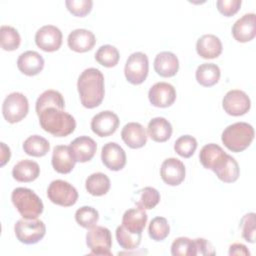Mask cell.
<instances>
[{"instance_id": "29", "label": "cell", "mask_w": 256, "mask_h": 256, "mask_svg": "<svg viewBox=\"0 0 256 256\" xmlns=\"http://www.w3.org/2000/svg\"><path fill=\"white\" fill-rule=\"evenodd\" d=\"M160 201V193L153 187H144L138 190L133 197L134 204L141 209H153Z\"/></svg>"}, {"instance_id": "30", "label": "cell", "mask_w": 256, "mask_h": 256, "mask_svg": "<svg viewBox=\"0 0 256 256\" xmlns=\"http://www.w3.org/2000/svg\"><path fill=\"white\" fill-rule=\"evenodd\" d=\"M23 150L30 156L42 157L49 152L50 144L44 137L40 135H32L24 141Z\"/></svg>"}, {"instance_id": "8", "label": "cell", "mask_w": 256, "mask_h": 256, "mask_svg": "<svg viewBox=\"0 0 256 256\" xmlns=\"http://www.w3.org/2000/svg\"><path fill=\"white\" fill-rule=\"evenodd\" d=\"M86 244L94 255H112V236L108 228L93 226L86 234Z\"/></svg>"}, {"instance_id": "43", "label": "cell", "mask_w": 256, "mask_h": 256, "mask_svg": "<svg viewBox=\"0 0 256 256\" xmlns=\"http://www.w3.org/2000/svg\"><path fill=\"white\" fill-rule=\"evenodd\" d=\"M241 4V0H218L216 2L218 11L227 17L236 14L240 9Z\"/></svg>"}, {"instance_id": "39", "label": "cell", "mask_w": 256, "mask_h": 256, "mask_svg": "<svg viewBox=\"0 0 256 256\" xmlns=\"http://www.w3.org/2000/svg\"><path fill=\"white\" fill-rule=\"evenodd\" d=\"M197 148V140L191 135L180 136L174 143L175 152L184 158L191 157Z\"/></svg>"}, {"instance_id": "2", "label": "cell", "mask_w": 256, "mask_h": 256, "mask_svg": "<svg viewBox=\"0 0 256 256\" xmlns=\"http://www.w3.org/2000/svg\"><path fill=\"white\" fill-rule=\"evenodd\" d=\"M42 129L55 137H65L76 128L74 117L58 107H48L37 114Z\"/></svg>"}, {"instance_id": "14", "label": "cell", "mask_w": 256, "mask_h": 256, "mask_svg": "<svg viewBox=\"0 0 256 256\" xmlns=\"http://www.w3.org/2000/svg\"><path fill=\"white\" fill-rule=\"evenodd\" d=\"M101 160L109 170L119 171L126 164V153L116 142H108L102 147Z\"/></svg>"}, {"instance_id": "40", "label": "cell", "mask_w": 256, "mask_h": 256, "mask_svg": "<svg viewBox=\"0 0 256 256\" xmlns=\"http://www.w3.org/2000/svg\"><path fill=\"white\" fill-rule=\"evenodd\" d=\"M171 254L173 256H195L194 239L187 237L176 238L171 245Z\"/></svg>"}, {"instance_id": "32", "label": "cell", "mask_w": 256, "mask_h": 256, "mask_svg": "<svg viewBox=\"0 0 256 256\" xmlns=\"http://www.w3.org/2000/svg\"><path fill=\"white\" fill-rule=\"evenodd\" d=\"M21 43L18 31L11 26L2 25L0 27V45L5 51L16 50Z\"/></svg>"}, {"instance_id": "12", "label": "cell", "mask_w": 256, "mask_h": 256, "mask_svg": "<svg viewBox=\"0 0 256 256\" xmlns=\"http://www.w3.org/2000/svg\"><path fill=\"white\" fill-rule=\"evenodd\" d=\"M148 98L153 106L166 108L175 102L176 90L170 83L157 82L149 89Z\"/></svg>"}, {"instance_id": "11", "label": "cell", "mask_w": 256, "mask_h": 256, "mask_svg": "<svg viewBox=\"0 0 256 256\" xmlns=\"http://www.w3.org/2000/svg\"><path fill=\"white\" fill-rule=\"evenodd\" d=\"M62 32L54 25H44L35 34L36 45L46 52L57 51L62 45Z\"/></svg>"}, {"instance_id": "26", "label": "cell", "mask_w": 256, "mask_h": 256, "mask_svg": "<svg viewBox=\"0 0 256 256\" xmlns=\"http://www.w3.org/2000/svg\"><path fill=\"white\" fill-rule=\"evenodd\" d=\"M147 132L153 141L165 142L172 135V125L164 117H155L149 121Z\"/></svg>"}, {"instance_id": "23", "label": "cell", "mask_w": 256, "mask_h": 256, "mask_svg": "<svg viewBox=\"0 0 256 256\" xmlns=\"http://www.w3.org/2000/svg\"><path fill=\"white\" fill-rule=\"evenodd\" d=\"M222 42L213 34H205L196 42V51L204 59L217 58L222 53Z\"/></svg>"}, {"instance_id": "4", "label": "cell", "mask_w": 256, "mask_h": 256, "mask_svg": "<svg viewBox=\"0 0 256 256\" xmlns=\"http://www.w3.org/2000/svg\"><path fill=\"white\" fill-rule=\"evenodd\" d=\"M11 200L20 215L26 219H35L43 212V202L31 189L17 187L12 191Z\"/></svg>"}, {"instance_id": "45", "label": "cell", "mask_w": 256, "mask_h": 256, "mask_svg": "<svg viewBox=\"0 0 256 256\" xmlns=\"http://www.w3.org/2000/svg\"><path fill=\"white\" fill-rule=\"evenodd\" d=\"M229 255H242V256H249L250 252L247 247L241 243H234L229 247Z\"/></svg>"}, {"instance_id": "44", "label": "cell", "mask_w": 256, "mask_h": 256, "mask_svg": "<svg viewBox=\"0 0 256 256\" xmlns=\"http://www.w3.org/2000/svg\"><path fill=\"white\" fill-rule=\"evenodd\" d=\"M195 245V255H213L215 254V250L210 242H208L204 238H196L194 239Z\"/></svg>"}, {"instance_id": "46", "label": "cell", "mask_w": 256, "mask_h": 256, "mask_svg": "<svg viewBox=\"0 0 256 256\" xmlns=\"http://www.w3.org/2000/svg\"><path fill=\"white\" fill-rule=\"evenodd\" d=\"M1 146V161H0V166H4L10 159L11 156V152H10V148L3 142L0 143Z\"/></svg>"}, {"instance_id": "3", "label": "cell", "mask_w": 256, "mask_h": 256, "mask_svg": "<svg viewBox=\"0 0 256 256\" xmlns=\"http://www.w3.org/2000/svg\"><path fill=\"white\" fill-rule=\"evenodd\" d=\"M254 128L246 122H236L227 126L221 135L226 148L232 152H242L250 146L254 139Z\"/></svg>"}, {"instance_id": "41", "label": "cell", "mask_w": 256, "mask_h": 256, "mask_svg": "<svg viewBox=\"0 0 256 256\" xmlns=\"http://www.w3.org/2000/svg\"><path fill=\"white\" fill-rule=\"evenodd\" d=\"M255 213L245 214L240 221V228L242 230V237L250 243L255 242Z\"/></svg>"}, {"instance_id": "36", "label": "cell", "mask_w": 256, "mask_h": 256, "mask_svg": "<svg viewBox=\"0 0 256 256\" xmlns=\"http://www.w3.org/2000/svg\"><path fill=\"white\" fill-rule=\"evenodd\" d=\"M216 176L225 183L235 182L240 174V169L237 161L231 156L228 155L227 160L223 164V166L215 172Z\"/></svg>"}, {"instance_id": "24", "label": "cell", "mask_w": 256, "mask_h": 256, "mask_svg": "<svg viewBox=\"0 0 256 256\" xmlns=\"http://www.w3.org/2000/svg\"><path fill=\"white\" fill-rule=\"evenodd\" d=\"M147 213L139 207L131 208L124 212L122 217V225L131 233H142L147 223Z\"/></svg>"}, {"instance_id": "27", "label": "cell", "mask_w": 256, "mask_h": 256, "mask_svg": "<svg viewBox=\"0 0 256 256\" xmlns=\"http://www.w3.org/2000/svg\"><path fill=\"white\" fill-rule=\"evenodd\" d=\"M220 68L214 63H203L198 66L195 77L197 82L204 87L215 85L220 79Z\"/></svg>"}, {"instance_id": "1", "label": "cell", "mask_w": 256, "mask_h": 256, "mask_svg": "<svg viewBox=\"0 0 256 256\" xmlns=\"http://www.w3.org/2000/svg\"><path fill=\"white\" fill-rule=\"evenodd\" d=\"M80 101L85 108L92 109L99 106L104 98V76L99 69H85L77 81Z\"/></svg>"}, {"instance_id": "22", "label": "cell", "mask_w": 256, "mask_h": 256, "mask_svg": "<svg viewBox=\"0 0 256 256\" xmlns=\"http://www.w3.org/2000/svg\"><path fill=\"white\" fill-rule=\"evenodd\" d=\"M154 69L161 77H172L178 72L179 60L172 52H160L154 59Z\"/></svg>"}, {"instance_id": "6", "label": "cell", "mask_w": 256, "mask_h": 256, "mask_svg": "<svg viewBox=\"0 0 256 256\" xmlns=\"http://www.w3.org/2000/svg\"><path fill=\"white\" fill-rule=\"evenodd\" d=\"M29 103L26 96L20 92H12L6 96L2 104V114L9 123H16L26 117Z\"/></svg>"}, {"instance_id": "7", "label": "cell", "mask_w": 256, "mask_h": 256, "mask_svg": "<svg viewBox=\"0 0 256 256\" xmlns=\"http://www.w3.org/2000/svg\"><path fill=\"white\" fill-rule=\"evenodd\" d=\"M47 196L52 203L63 207H69L77 202L78 192L69 182L58 179L53 180L49 184Z\"/></svg>"}, {"instance_id": "17", "label": "cell", "mask_w": 256, "mask_h": 256, "mask_svg": "<svg viewBox=\"0 0 256 256\" xmlns=\"http://www.w3.org/2000/svg\"><path fill=\"white\" fill-rule=\"evenodd\" d=\"M70 149L76 162H88L90 161L97 150L96 142L89 136H80L75 138L70 143Z\"/></svg>"}, {"instance_id": "28", "label": "cell", "mask_w": 256, "mask_h": 256, "mask_svg": "<svg viewBox=\"0 0 256 256\" xmlns=\"http://www.w3.org/2000/svg\"><path fill=\"white\" fill-rule=\"evenodd\" d=\"M85 187L91 195L102 196L105 195L110 189V179L104 173H93L87 177Z\"/></svg>"}, {"instance_id": "38", "label": "cell", "mask_w": 256, "mask_h": 256, "mask_svg": "<svg viewBox=\"0 0 256 256\" xmlns=\"http://www.w3.org/2000/svg\"><path fill=\"white\" fill-rule=\"evenodd\" d=\"M169 232L170 227L166 218L157 216L151 220L148 227V233L150 238L154 241L164 240L169 235Z\"/></svg>"}, {"instance_id": "5", "label": "cell", "mask_w": 256, "mask_h": 256, "mask_svg": "<svg viewBox=\"0 0 256 256\" xmlns=\"http://www.w3.org/2000/svg\"><path fill=\"white\" fill-rule=\"evenodd\" d=\"M16 238L24 244L38 243L46 233V226L42 220L35 219H20L14 226Z\"/></svg>"}, {"instance_id": "16", "label": "cell", "mask_w": 256, "mask_h": 256, "mask_svg": "<svg viewBox=\"0 0 256 256\" xmlns=\"http://www.w3.org/2000/svg\"><path fill=\"white\" fill-rule=\"evenodd\" d=\"M254 13H247L239 18L232 26V35L238 42L251 41L256 35V21Z\"/></svg>"}, {"instance_id": "33", "label": "cell", "mask_w": 256, "mask_h": 256, "mask_svg": "<svg viewBox=\"0 0 256 256\" xmlns=\"http://www.w3.org/2000/svg\"><path fill=\"white\" fill-rule=\"evenodd\" d=\"M225 153V151L217 144L209 143L202 147L199 153L201 164L206 169H212L215 162Z\"/></svg>"}, {"instance_id": "18", "label": "cell", "mask_w": 256, "mask_h": 256, "mask_svg": "<svg viewBox=\"0 0 256 256\" xmlns=\"http://www.w3.org/2000/svg\"><path fill=\"white\" fill-rule=\"evenodd\" d=\"M52 166L55 171L61 174L70 173L76 163L74 156L71 152L70 146L57 145L54 147L51 159Z\"/></svg>"}, {"instance_id": "25", "label": "cell", "mask_w": 256, "mask_h": 256, "mask_svg": "<svg viewBox=\"0 0 256 256\" xmlns=\"http://www.w3.org/2000/svg\"><path fill=\"white\" fill-rule=\"evenodd\" d=\"M40 174V167L37 162L24 159L14 165L12 176L18 182H32Z\"/></svg>"}, {"instance_id": "20", "label": "cell", "mask_w": 256, "mask_h": 256, "mask_svg": "<svg viewBox=\"0 0 256 256\" xmlns=\"http://www.w3.org/2000/svg\"><path fill=\"white\" fill-rule=\"evenodd\" d=\"M67 43L71 50L78 53H84L94 47L96 39L90 30L75 29L69 33Z\"/></svg>"}, {"instance_id": "21", "label": "cell", "mask_w": 256, "mask_h": 256, "mask_svg": "<svg viewBox=\"0 0 256 256\" xmlns=\"http://www.w3.org/2000/svg\"><path fill=\"white\" fill-rule=\"evenodd\" d=\"M17 67L23 74L27 76H34L42 71L44 67V59L36 51H25L19 55Z\"/></svg>"}, {"instance_id": "10", "label": "cell", "mask_w": 256, "mask_h": 256, "mask_svg": "<svg viewBox=\"0 0 256 256\" xmlns=\"http://www.w3.org/2000/svg\"><path fill=\"white\" fill-rule=\"evenodd\" d=\"M222 107L229 115L241 116L250 110L251 101L244 91L234 89L225 94L222 100Z\"/></svg>"}, {"instance_id": "35", "label": "cell", "mask_w": 256, "mask_h": 256, "mask_svg": "<svg viewBox=\"0 0 256 256\" xmlns=\"http://www.w3.org/2000/svg\"><path fill=\"white\" fill-rule=\"evenodd\" d=\"M142 233H131L123 225H120L116 229V239L118 244L125 250H134L141 243Z\"/></svg>"}, {"instance_id": "31", "label": "cell", "mask_w": 256, "mask_h": 256, "mask_svg": "<svg viewBox=\"0 0 256 256\" xmlns=\"http://www.w3.org/2000/svg\"><path fill=\"white\" fill-rule=\"evenodd\" d=\"M48 107H58L61 109L65 108V101L62 94L56 90H46L37 99L35 109L36 113H40L42 110Z\"/></svg>"}, {"instance_id": "9", "label": "cell", "mask_w": 256, "mask_h": 256, "mask_svg": "<svg viewBox=\"0 0 256 256\" xmlns=\"http://www.w3.org/2000/svg\"><path fill=\"white\" fill-rule=\"evenodd\" d=\"M148 57L142 52L132 53L128 57L124 67V73L127 81L134 85L141 84L145 81L148 75Z\"/></svg>"}, {"instance_id": "13", "label": "cell", "mask_w": 256, "mask_h": 256, "mask_svg": "<svg viewBox=\"0 0 256 256\" xmlns=\"http://www.w3.org/2000/svg\"><path fill=\"white\" fill-rule=\"evenodd\" d=\"M119 126V118L112 111L105 110L96 114L91 120V129L99 137H107L115 133Z\"/></svg>"}, {"instance_id": "19", "label": "cell", "mask_w": 256, "mask_h": 256, "mask_svg": "<svg viewBox=\"0 0 256 256\" xmlns=\"http://www.w3.org/2000/svg\"><path fill=\"white\" fill-rule=\"evenodd\" d=\"M121 137L124 143L133 149L143 147L147 142V133L145 128L138 122L127 123L121 131Z\"/></svg>"}, {"instance_id": "34", "label": "cell", "mask_w": 256, "mask_h": 256, "mask_svg": "<svg viewBox=\"0 0 256 256\" xmlns=\"http://www.w3.org/2000/svg\"><path fill=\"white\" fill-rule=\"evenodd\" d=\"M120 55L116 47L112 45H102L95 53L96 61L104 67H114L118 64Z\"/></svg>"}, {"instance_id": "37", "label": "cell", "mask_w": 256, "mask_h": 256, "mask_svg": "<svg viewBox=\"0 0 256 256\" xmlns=\"http://www.w3.org/2000/svg\"><path fill=\"white\" fill-rule=\"evenodd\" d=\"M75 220L80 226L89 229L95 226L98 222L99 213L95 208L91 206H83L76 210Z\"/></svg>"}, {"instance_id": "15", "label": "cell", "mask_w": 256, "mask_h": 256, "mask_svg": "<svg viewBox=\"0 0 256 256\" xmlns=\"http://www.w3.org/2000/svg\"><path fill=\"white\" fill-rule=\"evenodd\" d=\"M160 175L167 185L177 186L185 179V166L177 158H167L161 164Z\"/></svg>"}, {"instance_id": "42", "label": "cell", "mask_w": 256, "mask_h": 256, "mask_svg": "<svg viewBox=\"0 0 256 256\" xmlns=\"http://www.w3.org/2000/svg\"><path fill=\"white\" fill-rule=\"evenodd\" d=\"M66 7L70 13L77 17L86 16L92 9L93 1L91 0H66Z\"/></svg>"}]
</instances>
